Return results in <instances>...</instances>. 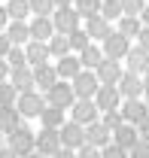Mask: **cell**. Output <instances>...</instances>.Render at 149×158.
<instances>
[{
  "instance_id": "6da1fadb",
  "label": "cell",
  "mask_w": 149,
  "mask_h": 158,
  "mask_svg": "<svg viewBox=\"0 0 149 158\" xmlns=\"http://www.w3.org/2000/svg\"><path fill=\"white\" fill-rule=\"evenodd\" d=\"M43 110H46V100H43L40 91H24V94H19V100H15V113H19L21 118H40Z\"/></svg>"
},
{
  "instance_id": "7a4b0ae2",
  "label": "cell",
  "mask_w": 149,
  "mask_h": 158,
  "mask_svg": "<svg viewBox=\"0 0 149 158\" xmlns=\"http://www.w3.org/2000/svg\"><path fill=\"white\" fill-rule=\"evenodd\" d=\"M43 100H46V106H55V110H61V113H64V110H70V106L76 103L73 88H70L67 82H55V85L46 91V98H43Z\"/></svg>"
},
{
  "instance_id": "3957f363",
  "label": "cell",
  "mask_w": 149,
  "mask_h": 158,
  "mask_svg": "<svg viewBox=\"0 0 149 158\" xmlns=\"http://www.w3.org/2000/svg\"><path fill=\"white\" fill-rule=\"evenodd\" d=\"M6 149H9L15 158H28L31 152H34V134H31L24 125L15 128V131L9 134V140H6Z\"/></svg>"
},
{
  "instance_id": "277c9868",
  "label": "cell",
  "mask_w": 149,
  "mask_h": 158,
  "mask_svg": "<svg viewBox=\"0 0 149 158\" xmlns=\"http://www.w3.org/2000/svg\"><path fill=\"white\" fill-rule=\"evenodd\" d=\"M49 21H52V31H55L58 37H67V34L79 31V15L73 12V6L55 9V19H49Z\"/></svg>"
},
{
  "instance_id": "5b68a950",
  "label": "cell",
  "mask_w": 149,
  "mask_h": 158,
  "mask_svg": "<svg viewBox=\"0 0 149 158\" xmlns=\"http://www.w3.org/2000/svg\"><path fill=\"white\" fill-rule=\"evenodd\" d=\"M70 88H73V98L76 100H92L94 94H97L100 85H97V79H94L92 70H79V73L73 76V85H70Z\"/></svg>"
},
{
  "instance_id": "8992f818",
  "label": "cell",
  "mask_w": 149,
  "mask_h": 158,
  "mask_svg": "<svg viewBox=\"0 0 149 158\" xmlns=\"http://www.w3.org/2000/svg\"><path fill=\"white\" fill-rule=\"evenodd\" d=\"M58 140H61V149L76 152V149L85 146V131H82L76 122H64V125L58 128Z\"/></svg>"
},
{
  "instance_id": "52a82bcc",
  "label": "cell",
  "mask_w": 149,
  "mask_h": 158,
  "mask_svg": "<svg viewBox=\"0 0 149 158\" xmlns=\"http://www.w3.org/2000/svg\"><path fill=\"white\" fill-rule=\"evenodd\" d=\"M122 67H119V61H100L97 64V70H94V79H97V85H104V88H116L119 85V79H122Z\"/></svg>"
},
{
  "instance_id": "ba28073f",
  "label": "cell",
  "mask_w": 149,
  "mask_h": 158,
  "mask_svg": "<svg viewBox=\"0 0 149 158\" xmlns=\"http://www.w3.org/2000/svg\"><path fill=\"white\" fill-rule=\"evenodd\" d=\"M128 40L122 37V34H119V31H110V37L104 40V49H100V55H104V58L107 61H119V58H125V55H128Z\"/></svg>"
},
{
  "instance_id": "9c48e42d",
  "label": "cell",
  "mask_w": 149,
  "mask_h": 158,
  "mask_svg": "<svg viewBox=\"0 0 149 158\" xmlns=\"http://www.w3.org/2000/svg\"><path fill=\"white\" fill-rule=\"evenodd\" d=\"M137 140H140V137H137V128H134V125H125V122H122V125L110 134V143L116 146V149H122L125 155L137 146Z\"/></svg>"
},
{
  "instance_id": "30bf717a",
  "label": "cell",
  "mask_w": 149,
  "mask_h": 158,
  "mask_svg": "<svg viewBox=\"0 0 149 158\" xmlns=\"http://www.w3.org/2000/svg\"><path fill=\"white\" fill-rule=\"evenodd\" d=\"M119 116H122L125 125H134L137 128L149 116V103H143V100H125V106H119Z\"/></svg>"
},
{
  "instance_id": "8fae6325",
  "label": "cell",
  "mask_w": 149,
  "mask_h": 158,
  "mask_svg": "<svg viewBox=\"0 0 149 158\" xmlns=\"http://www.w3.org/2000/svg\"><path fill=\"white\" fill-rule=\"evenodd\" d=\"M116 91H119V98H125V100H140V94H143V79L134 76V73H122Z\"/></svg>"
},
{
  "instance_id": "7c38bea8",
  "label": "cell",
  "mask_w": 149,
  "mask_h": 158,
  "mask_svg": "<svg viewBox=\"0 0 149 158\" xmlns=\"http://www.w3.org/2000/svg\"><path fill=\"white\" fill-rule=\"evenodd\" d=\"M92 103H94V110L97 113H113V110H119L122 106V98H119V91L116 88H97V94L92 98Z\"/></svg>"
},
{
  "instance_id": "4fadbf2b",
  "label": "cell",
  "mask_w": 149,
  "mask_h": 158,
  "mask_svg": "<svg viewBox=\"0 0 149 158\" xmlns=\"http://www.w3.org/2000/svg\"><path fill=\"white\" fill-rule=\"evenodd\" d=\"M61 149V140H58V131H40V134H34V152H40V155L52 158Z\"/></svg>"
},
{
  "instance_id": "5bb4252c",
  "label": "cell",
  "mask_w": 149,
  "mask_h": 158,
  "mask_svg": "<svg viewBox=\"0 0 149 158\" xmlns=\"http://www.w3.org/2000/svg\"><path fill=\"white\" fill-rule=\"evenodd\" d=\"M70 113H73V118H70V122H76L79 128H88V125H94V122H97V110H94L92 100H76L73 106H70Z\"/></svg>"
},
{
  "instance_id": "9a60e30c",
  "label": "cell",
  "mask_w": 149,
  "mask_h": 158,
  "mask_svg": "<svg viewBox=\"0 0 149 158\" xmlns=\"http://www.w3.org/2000/svg\"><path fill=\"white\" fill-rule=\"evenodd\" d=\"M19 94L24 91H34V70L31 67H15V70H9V79H6Z\"/></svg>"
},
{
  "instance_id": "2e32d148",
  "label": "cell",
  "mask_w": 149,
  "mask_h": 158,
  "mask_svg": "<svg viewBox=\"0 0 149 158\" xmlns=\"http://www.w3.org/2000/svg\"><path fill=\"white\" fill-rule=\"evenodd\" d=\"M125 58H128V73H134V76H143V73L149 70V52H146V49L131 46Z\"/></svg>"
},
{
  "instance_id": "e0dca14e",
  "label": "cell",
  "mask_w": 149,
  "mask_h": 158,
  "mask_svg": "<svg viewBox=\"0 0 149 158\" xmlns=\"http://www.w3.org/2000/svg\"><path fill=\"white\" fill-rule=\"evenodd\" d=\"M24 61H28V67L31 70H37V67H43V64H49V49H46V43H28L24 46Z\"/></svg>"
},
{
  "instance_id": "ac0fdd59",
  "label": "cell",
  "mask_w": 149,
  "mask_h": 158,
  "mask_svg": "<svg viewBox=\"0 0 149 158\" xmlns=\"http://www.w3.org/2000/svg\"><path fill=\"white\" fill-rule=\"evenodd\" d=\"M3 37L9 40V46H19L24 49L28 43H31V31H28V21H9L6 24V34Z\"/></svg>"
},
{
  "instance_id": "d6986e66",
  "label": "cell",
  "mask_w": 149,
  "mask_h": 158,
  "mask_svg": "<svg viewBox=\"0 0 149 158\" xmlns=\"http://www.w3.org/2000/svg\"><path fill=\"white\" fill-rule=\"evenodd\" d=\"M82 131H85V146H92V149H97V152L110 146V131H104L100 122H94V125L82 128Z\"/></svg>"
},
{
  "instance_id": "ffe728a7",
  "label": "cell",
  "mask_w": 149,
  "mask_h": 158,
  "mask_svg": "<svg viewBox=\"0 0 149 158\" xmlns=\"http://www.w3.org/2000/svg\"><path fill=\"white\" fill-rule=\"evenodd\" d=\"M28 31H31V40H34V43H49V40L55 37L49 19H34L31 24H28Z\"/></svg>"
},
{
  "instance_id": "44dd1931",
  "label": "cell",
  "mask_w": 149,
  "mask_h": 158,
  "mask_svg": "<svg viewBox=\"0 0 149 158\" xmlns=\"http://www.w3.org/2000/svg\"><path fill=\"white\" fill-rule=\"evenodd\" d=\"M55 82H58V73H55V67H52V64H43V67L34 70V85H37V88L49 91Z\"/></svg>"
},
{
  "instance_id": "7402d4cb",
  "label": "cell",
  "mask_w": 149,
  "mask_h": 158,
  "mask_svg": "<svg viewBox=\"0 0 149 158\" xmlns=\"http://www.w3.org/2000/svg\"><path fill=\"white\" fill-rule=\"evenodd\" d=\"M110 24H107V21L100 19V15H92V19H85V34H88V40H107L110 37Z\"/></svg>"
},
{
  "instance_id": "603a6c76",
  "label": "cell",
  "mask_w": 149,
  "mask_h": 158,
  "mask_svg": "<svg viewBox=\"0 0 149 158\" xmlns=\"http://www.w3.org/2000/svg\"><path fill=\"white\" fill-rule=\"evenodd\" d=\"M79 70H82V67H79V58H76V55H64V58H58V64H55V73L61 79H73Z\"/></svg>"
},
{
  "instance_id": "cb8c5ba5",
  "label": "cell",
  "mask_w": 149,
  "mask_h": 158,
  "mask_svg": "<svg viewBox=\"0 0 149 158\" xmlns=\"http://www.w3.org/2000/svg\"><path fill=\"white\" fill-rule=\"evenodd\" d=\"M15 128H21V116L15 113V106H0V134H12Z\"/></svg>"
},
{
  "instance_id": "d4e9b609",
  "label": "cell",
  "mask_w": 149,
  "mask_h": 158,
  "mask_svg": "<svg viewBox=\"0 0 149 158\" xmlns=\"http://www.w3.org/2000/svg\"><path fill=\"white\" fill-rule=\"evenodd\" d=\"M76 58H79V67H82V70H92V73H94V70H97V64L104 61V55H100V49H97V46H88V49H82Z\"/></svg>"
},
{
  "instance_id": "484cf974",
  "label": "cell",
  "mask_w": 149,
  "mask_h": 158,
  "mask_svg": "<svg viewBox=\"0 0 149 158\" xmlns=\"http://www.w3.org/2000/svg\"><path fill=\"white\" fill-rule=\"evenodd\" d=\"M40 118H43V131H58V128L64 125V113L55 110V106H46V110L40 113Z\"/></svg>"
},
{
  "instance_id": "4316f807",
  "label": "cell",
  "mask_w": 149,
  "mask_h": 158,
  "mask_svg": "<svg viewBox=\"0 0 149 158\" xmlns=\"http://www.w3.org/2000/svg\"><path fill=\"white\" fill-rule=\"evenodd\" d=\"M6 19L12 21H24L28 19V12H31V6H28V0H6Z\"/></svg>"
},
{
  "instance_id": "83f0119b",
  "label": "cell",
  "mask_w": 149,
  "mask_h": 158,
  "mask_svg": "<svg viewBox=\"0 0 149 158\" xmlns=\"http://www.w3.org/2000/svg\"><path fill=\"white\" fill-rule=\"evenodd\" d=\"M100 9V0H73V12L79 19H92Z\"/></svg>"
},
{
  "instance_id": "f1b7e54d",
  "label": "cell",
  "mask_w": 149,
  "mask_h": 158,
  "mask_svg": "<svg viewBox=\"0 0 149 158\" xmlns=\"http://www.w3.org/2000/svg\"><path fill=\"white\" fill-rule=\"evenodd\" d=\"M97 15L110 24L113 19H122V6H119V0H100V9H97Z\"/></svg>"
},
{
  "instance_id": "f546056e",
  "label": "cell",
  "mask_w": 149,
  "mask_h": 158,
  "mask_svg": "<svg viewBox=\"0 0 149 158\" xmlns=\"http://www.w3.org/2000/svg\"><path fill=\"white\" fill-rule=\"evenodd\" d=\"M46 49H49V58H64V55H70V46H67V37H52L46 43Z\"/></svg>"
},
{
  "instance_id": "4dcf8cb0",
  "label": "cell",
  "mask_w": 149,
  "mask_h": 158,
  "mask_svg": "<svg viewBox=\"0 0 149 158\" xmlns=\"http://www.w3.org/2000/svg\"><path fill=\"white\" fill-rule=\"evenodd\" d=\"M67 46H70V55H73V52L88 49V46H92V40H88L85 31H73V34H67Z\"/></svg>"
},
{
  "instance_id": "1f68e13d",
  "label": "cell",
  "mask_w": 149,
  "mask_h": 158,
  "mask_svg": "<svg viewBox=\"0 0 149 158\" xmlns=\"http://www.w3.org/2000/svg\"><path fill=\"white\" fill-rule=\"evenodd\" d=\"M140 27H143V24H140V19H125V15L119 19V34H122L125 40L137 37V34H140Z\"/></svg>"
},
{
  "instance_id": "d6a6232c",
  "label": "cell",
  "mask_w": 149,
  "mask_h": 158,
  "mask_svg": "<svg viewBox=\"0 0 149 158\" xmlns=\"http://www.w3.org/2000/svg\"><path fill=\"white\" fill-rule=\"evenodd\" d=\"M28 6H31V12H34L37 19H49V15L55 12V3H52V0H28Z\"/></svg>"
},
{
  "instance_id": "836d02e7",
  "label": "cell",
  "mask_w": 149,
  "mask_h": 158,
  "mask_svg": "<svg viewBox=\"0 0 149 158\" xmlns=\"http://www.w3.org/2000/svg\"><path fill=\"white\" fill-rule=\"evenodd\" d=\"M119 6H122V15H125V19H140L146 0H119Z\"/></svg>"
},
{
  "instance_id": "e575fe53",
  "label": "cell",
  "mask_w": 149,
  "mask_h": 158,
  "mask_svg": "<svg viewBox=\"0 0 149 158\" xmlns=\"http://www.w3.org/2000/svg\"><path fill=\"white\" fill-rule=\"evenodd\" d=\"M6 67L9 70H15V67H28V61H24V49H19V46H12L9 52H6Z\"/></svg>"
},
{
  "instance_id": "d590c367",
  "label": "cell",
  "mask_w": 149,
  "mask_h": 158,
  "mask_svg": "<svg viewBox=\"0 0 149 158\" xmlns=\"http://www.w3.org/2000/svg\"><path fill=\"white\" fill-rule=\"evenodd\" d=\"M15 100H19V91L9 82H0V106H15Z\"/></svg>"
},
{
  "instance_id": "8d00e7d4",
  "label": "cell",
  "mask_w": 149,
  "mask_h": 158,
  "mask_svg": "<svg viewBox=\"0 0 149 158\" xmlns=\"http://www.w3.org/2000/svg\"><path fill=\"white\" fill-rule=\"evenodd\" d=\"M119 125H122V116H119V110H113V113H104V118H100V128H104V131H110V134H113Z\"/></svg>"
},
{
  "instance_id": "74e56055",
  "label": "cell",
  "mask_w": 149,
  "mask_h": 158,
  "mask_svg": "<svg viewBox=\"0 0 149 158\" xmlns=\"http://www.w3.org/2000/svg\"><path fill=\"white\" fill-rule=\"evenodd\" d=\"M128 158H149V143L146 140H137V146L128 152Z\"/></svg>"
},
{
  "instance_id": "f35d334b",
  "label": "cell",
  "mask_w": 149,
  "mask_h": 158,
  "mask_svg": "<svg viewBox=\"0 0 149 158\" xmlns=\"http://www.w3.org/2000/svg\"><path fill=\"white\" fill-rule=\"evenodd\" d=\"M100 158H128V155H125L122 149H116V146H113V143H110L107 149H100Z\"/></svg>"
},
{
  "instance_id": "ab89813d",
  "label": "cell",
  "mask_w": 149,
  "mask_h": 158,
  "mask_svg": "<svg viewBox=\"0 0 149 158\" xmlns=\"http://www.w3.org/2000/svg\"><path fill=\"white\" fill-rule=\"evenodd\" d=\"M76 158H100V152L92 146H82V149H76Z\"/></svg>"
},
{
  "instance_id": "60d3db41",
  "label": "cell",
  "mask_w": 149,
  "mask_h": 158,
  "mask_svg": "<svg viewBox=\"0 0 149 158\" xmlns=\"http://www.w3.org/2000/svg\"><path fill=\"white\" fill-rule=\"evenodd\" d=\"M137 46L149 52V27H140V34H137Z\"/></svg>"
},
{
  "instance_id": "b9f144b4",
  "label": "cell",
  "mask_w": 149,
  "mask_h": 158,
  "mask_svg": "<svg viewBox=\"0 0 149 158\" xmlns=\"http://www.w3.org/2000/svg\"><path fill=\"white\" fill-rule=\"evenodd\" d=\"M137 137H140V140H146V143H149V116L143 118L140 125H137Z\"/></svg>"
},
{
  "instance_id": "7bdbcfd3",
  "label": "cell",
  "mask_w": 149,
  "mask_h": 158,
  "mask_svg": "<svg viewBox=\"0 0 149 158\" xmlns=\"http://www.w3.org/2000/svg\"><path fill=\"white\" fill-rule=\"evenodd\" d=\"M9 49H12V46H9V40L0 34V58H6V52H9Z\"/></svg>"
},
{
  "instance_id": "ee69618b",
  "label": "cell",
  "mask_w": 149,
  "mask_h": 158,
  "mask_svg": "<svg viewBox=\"0 0 149 158\" xmlns=\"http://www.w3.org/2000/svg\"><path fill=\"white\" fill-rule=\"evenodd\" d=\"M9 79V67H6V61L0 58V82H6Z\"/></svg>"
},
{
  "instance_id": "f6af8a7d",
  "label": "cell",
  "mask_w": 149,
  "mask_h": 158,
  "mask_svg": "<svg viewBox=\"0 0 149 158\" xmlns=\"http://www.w3.org/2000/svg\"><path fill=\"white\" fill-rule=\"evenodd\" d=\"M52 158H76V152H70V149H58Z\"/></svg>"
},
{
  "instance_id": "bcb514c9",
  "label": "cell",
  "mask_w": 149,
  "mask_h": 158,
  "mask_svg": "<svg viewBox=\"0 0 149 158\" xmlns=\"http://www.w3.org/2000/svg\"><path fill=\"white\" fill-rule=\"evenodd\" d=\"M140 24L149 27V6H143V12H140Z\"/></svg>"
},
{
  "instance_id": "7dc6e473",
  "label": "cell",
  "mask_w": 149,
  "mask_h": 158,
  "mask_svg": "<svg viewBox=\"0 0 149 158\" xmlns=\"http://www.w3.org/2000/svg\"><path fill=\"white\" fill-rule=\"evenodd\" d=\"M140 79H143V94H146V98H149V70H146V73H143V76H140Z\"/></svg>"
},
{
  "instance_id": "c3c4849f",
  "label": "cell",
  "mask_w": 149,
  "mask_h": 158,
  "mask_svg": "<svg viewBox=\"0 0 149 158\" xmlns=\"http://www.w3.org/2000/svg\"><path fill=\"white\" fill-rule=\"evenodd\" d=\"M55 3V9H61V6H73V0H52Z\"/></svg>"
},
{
  "instance_id": "681fc988",
  "label": "cell",
  "mask_w": 149,
  "mask_h": 158,
  "mask_svg": "<svg viewBox=\"0 0 149 158\" xmlns=\"http://www.w3.org/2000/svg\"><path fill=\"white\" fill-rule=\"evenodd\" d=\"M6 21H9V19H6V9L0 6V27H6Z\"/></svg>"
},
{
  "instance_id": "f907efd6",
  "label": "cell",
  "mask_w": 149,
  "mask_h": 158,
  "mask_svg": "<svg viewBox=\"0 0 149 158\" xmlns=\"http://www.w3.org/2000/svg\"><path fill=\"white\" fill-rule=\"evenodd\" d=\"M0 158H15V155H12L9 149H0Z\"/></svg>"
},
{
  "instance_id": "816d5d0a",
  "label": "cell",
  "mask_w": 149,
  "mask_h": 158,
  "mask_svg": "<svg viewBox=\"0 0 149 158\" xmlns=\"http://www.w3.org/2000/svg\"><path fill=\"white\" fill-rule=\"evenodd\" d=\"M28 158H46V155H40V152H31V155H28Z\"/></svg>"
},
{
  "instance_id": "f5cc1de1",
  "label": "cell",
  "mask_w": 149,
  "mask_h": 158,
  "mask_svg": "<svg viewBox=\"0 0 149 158\" xmlns=\"http://www.w3.org/2000/svg\"><path fill=\"white\" fill-rule=\"evenodd\" d=\"M0 149H3V134H0Z\"/></svg>"
},
{
  "instance_id": "db71d44e",
  "label": "cell",
  "mask_w": 149,
  "mask_h": 158,
  "mask_svg": "<svg viewBox=\"0 0 149 158\" xmlns=\"http://www.w3.org/2000/svg\"><path fill=\"white\" fill-rule=\"evenodd\" d=\"M146 6H149V0H146Z\"/></svg>"
}]
</instances>
